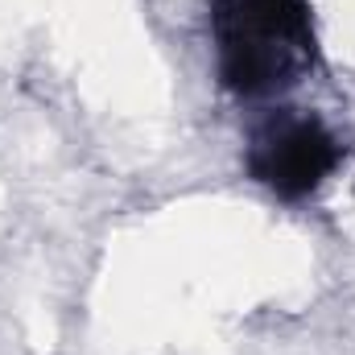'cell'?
<instances>
[{"instance_id":"cell-1","label":"cell","mask_w":355,"mask_h":355,"mask_svg":"<svg viewBox=\"0 0 355 355\" xmlns=\"http://www.w3.org/2000/svg\"><path fill=\"white\" fill-rule=\"evenodd\" d=\"M215 79L236 99H272L322 67L314 0H207Z\"/></svg>"},{"instance_id":"cell-2","label":"cell","mask_w":355,"mask_h":355,"mask_svg":"<svg viewBox=\"0 0 355 355\" xmlns=\"http://www.w3.org/2000/svg\"><path fill=\"white\" fill-rule=\"evenodd\" d=\"M347 162L343 137L306 107H272L244 141V174L281 202H306Z\"/></svg>"}]
</instances>
